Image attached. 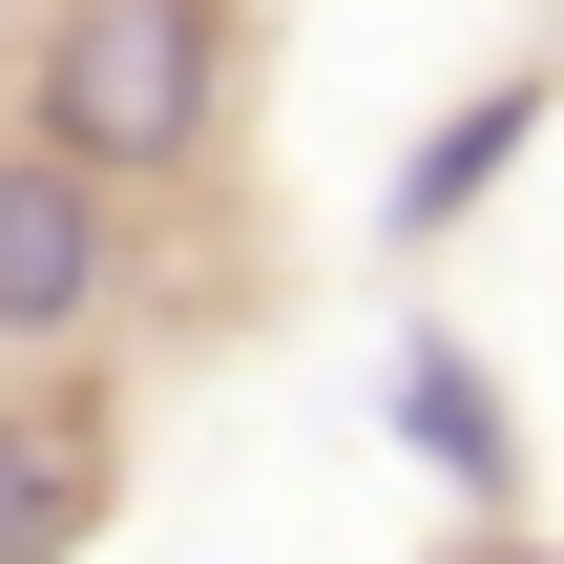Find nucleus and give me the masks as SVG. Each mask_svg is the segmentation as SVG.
I'll use <instances>...</instances> for the list:
<instances>
[{"label": "nucleus", "mask_w": 564, "mask_h": 564, "mask_svg": "<svg viewBox=\"0 0 564 564\" xmlns=\"http://www.w3.org/2000/svg\"><path fill=\"white\" fill-rule=\"evenodd\" d=\"M21 147L84 188H188L230 147V0H42L21 21Z\"/></svg>", "instance_id": "f257e3e1"}, {"label": "nucleus", "mask_w": 564, "mask_h": 564, "mask_svg": "<svg viewBox=\"0 0 564 564\" xmlns=\"http://www.w3.org/2000/svg\"><path fill=\"white\" fill-rule=\"evenodd\" d=\"M126 293H147L126 188H84V167H42V147H0V356H84Z\"/></svg>", "instance_id": "f03ea898"}, {"label": "nucleus", "mask_w": 564, "mask_h": 564, "mask_svg": "<svg viewBox=\"0 0 564 564\" xmlns=\"http://www.w3.org/2000/svg\"><path fill=\"white\" fill-rule=\"evenodd\" d=\"M377 419H398V460H419L460 523H502V502H523V398H502V356H481L460 314H398V356H377Z\"/></svg>", "instance_id": "7ed1b4c3"}, {"label": "nucleus", "mask_w": 564, "mask_h": 564, "mask_svg": "<svg viewBox=\"0 0 564 564\" xmlns=\"http://www.w3.org/2000/svg\"><path fill=\"white\" fill-rule=\"evenodd\" d=\"M544 63H502V84H460V105H440V126H419V147H398V188H377V230H398V251H440V230H481V209H502V167H523V147H544Z\"/></svg>", "instance_id": "20e7f679"}, {"label": "nucleus", "mask_w": 564, "mask_h": 564, "mask_svg": "<svg viewBox=\"0 0 564 564\" xmlns=\"http://www.w3.org/2000/svg\"><path fill=\"white\" fill-rule=\"evenodd\" d=\"M105 502H126L105 419H0V564H84V544H105Z\"/></svg>", "instance_id": "39448f33"}, {"label": "nucleus", "mask_w": 564, "mask_h": 564, "mask_svg": "<svg viewBox=\"0 0 564 564\" xmlns=\"http://www.w3.org/2000/svg\"><path fill=\"white\" fill-rule=\"evenodd\" d=\"M460 564H564V544H460Z\"/></svg>", "instance_id": "423d86ee"}]
</instances>
